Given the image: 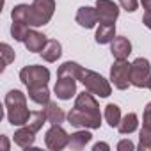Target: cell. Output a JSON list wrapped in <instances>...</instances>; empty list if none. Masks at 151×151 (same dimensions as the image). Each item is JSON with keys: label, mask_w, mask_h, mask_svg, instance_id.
<instances>
[{"label": "cell", "mask_w": 151, "mask_h": 151, "mask_svg": "<svg viewBox=\"0 0 151 151\" xmlns=\"http://www.w3.org/2000/svg\"><path fill=\"white\" fill-rule=\"evenodd\" d=\"M137 128H139V117H137L135 112H128L126 116H123V117H121V123H119V126H117L119 133H123V135H130V133H133Z\"/></svg>", "instance_id": "d6986e66"}, {"label": "cell", "mask_w": 151, "mask_h": 151, "mask_svg": "<svg viewBox=\"0 0 151 151\" xmlns=\"http://www.w3.org/2000/svg\"><path fill=\"white\" fill-rule=\"evenodd\" d=\"M2 144H4V149L7 151V149H9V142H7V137H6V135H2Z\"/></svg>", "instance_id": "d6a6232c"}, {"label": "cell", "mask_w": 151, "mask_h": 151, "mask_svg": "<svg viewBox=\"0 0 151 151\" xmlns=\"http://www.w3.org/2000/svg\"><path fill=\"white\" fill-rule=\"evenodd\" d=\"M130 69H132V64L126 59L124 60H116L112 64V68H110V82L114 84L116 89L124 91V89H128V86H132Z\"/></svg>", "instance_id": "52a82bcc"}, {"label": "cell", "mask_w": 151, "mask_h": 151, "mask_svg": "<svg viewBox=\"0 0 151 151\" xmlns=\"http://www.w3.org/2000/svg\"><path fill=\"white\" fill-rule=\"evenodd\" d=\"M29 7H30V6H27V4H18V6H14L13 11H11L13 22H23V23L29 25Z\"/></svg>", "instance_id": "d4e9b609"}, {"label": "cell", "mask_w": 151, "mask_h": 151, "mask_svg": "<svg viewBox=\"0 0 151 151\" xmlns=\"http://www.w3.org/2000/svg\"><path fill=\"white\" fill-rule=\"evenodd\" d=\"M105 119L110 128H117L121 123V109L116 103H109L105 107Z\"/></svg>", "instance_id": "7402d4cb"}, {"label": "cell", "mask_w": 151, "mask_h": 151, "mask_svg": "<svg viewBox=\"0 0 151 151\" xmlns=\"http://www.w3.org/2000/svg\"><path fill=\"white\" fill-rule=\"evenodd\" d=\"M142 7H144V16H142V23L151 30V0H140Z\"/></svg>", "instance_id": "83f0119b"}, {"label": "cell", "mask_w": 151, "mask_h": 151, "mask_svg": "<svg viewBox=\"0 0 151 151\" xmlns=\"http://www.w3.org/2000/svg\"><path fill=\"white\" fill-rule=\"evenodd\" d=\"M45 121H48L45 110H32V112H30V117H29V121H27V126L37 133V132L43 128Z\"/></svg>", "instance_id": "603a6c76"}, {"label": "cell", "mask_w": 151, "mask_h": 151, "mask_svg": "<svg viewBox=\"0 0 151 151\" xmlns=\"http://www.w3.org/2000/svg\"><path fill=\"white\" fill-rule=\"evenodd\" d=\"M147 89L151 91V77H149V82H147Z\"/></svg>", "instance_id": "836d02e7"}, {"label": "cell", "mask_w": 151, "mask_h": 151, "mask_svg": "<svg viewBox=\"0 0 151 151\" xmlns=\"http://www.w3.org/2000/svg\"><path fill=\"white\" fill-rule=\"evenodd\" d=\"M20 80L23 82V86L27 89L32 87H41V86H48L50 80V71L45 66H37V64H30L20 69Z\"/></svg>", "instance_id": "5b68a950"}, {"label": "cell", "mask_w": 151, "mask_h": 151, "mask_svg": "<svg viewBox=\"0 0 151 151\" xmlns=\"http://www.w3.org/2000/svg\"><path fill=\"white\" fill-rule=\"evenodd\" d=\"M110 52L114 55L116 60H124L128 59V55L132 53V43L128 37L124 36H116L114 41L110 43Z\"/></svg>", "instance_id": "8fae6325"}, {"label": "cell", "mask_w": 151, "mask_h": 151, "mask_svg": "<svg viewBox=\"0 0 151 151\" xmlns=\"http://www.w3.org/2000/svg\"><path fill=\"white\" fill-rule=\"evenodd\" d=\"M119 6L128 13H133L139 7V0H119Z\"/></svg>", "instance_id": "f1b7e54d"}, {"label": "cell", "mask_w": 151, "mask_h": 151, "mask_svg": "<svg viewBox=\"0 0 151 151\" xmlns=\"http://www.w3.org/2000/svg\"><path fill=\"white\" fill-rule=\"evenodd\" d=\"M91 139H93V135H91V132H89V128L86 130H78V132H75V133H71L69 135V144H68V147L69 149H75V151H80V149H84L89 142H91Z\"/></svg>", "instance_id": "9a60e30c"}, {"label": "cell", "mask_w": 151, "mask_h": 151, "mask_svg": "<svg viewBox=\"0 0 151 151\" xmlns=\"http://www.w3.org/2000/svg\"><path fill=\"white\" fill-rule=\"evenodd\" d=\"M149 77H151V64H149V60L144 59V57L135 59L132 62V69H130V82H132V86H135L139 89H144V87H147Z\"/></svg>", "instance_id": "8992f818"}, {"label": "cell", "mask_w": 151, "mask_h": 151, "mask_svg": "<svg viewBox=\"0 0 151 151\" xmlns=\"http://www.w3.org/2000/svg\"><path fill=\"white\" fill-rule=\"evenodd\" d=\"M82 66L78 62H73V60H66L59 66L57 69V75H71V77H75L77 80H80V75H82Z\"/></svg>", "instance_id": "44dd1931"}, {"label": "cell", "mask_w": 151, "mask_h": 151, "mask_svg": "<svg viewBox=\"0 0 151 151\" xmlns=\"http://www.w3.org/2000/svg\"><path fill=\"white\" fill-rule=\"evenodd\" d=\"M93 149H94V151H100V149H110V146L105 144V142H98V144L93 146Z\"/></svg>", "instance_id": "1f68e13d"}, {"label": "cell", "mask_w": 151, "mask_h": 151, "mask_svg": "<svg viewBox=\"0 0 151 151\" xmlns=\"http://www.w3.org/2000/svg\"><path fill=\"white\" fill-rule=\"evenodd\" d=\"M139 149L140 151H151V128L144 126L139 132Z\"/></svg>", "instance_id": "484cf974"}, {"label": "cell", "mask_w": 151, "mask_h": 151, "mask_svg": "<svg viewBox=\"0 0 151 151\" xmlns=\"http://www.w3.org/2000/svg\"><path fill=\"white\" fill-rule=\"evenodd\" d=\"M53 93L59 100H71L77 94V78L71 75H57V82L53 87Z\"/></svg>", "instance_id": "9c48e42d"}, {"label": "cell", "mask_w": 151, "mask_h": 151, "mask_svg": "<svg viewBox=\"0 0 151 151\" xmlns=\"http://www.w3.org/2000/svg\"><path fill=\"white\" fill-rule=\"evenodd\" d=\"M6 114H7V121L13 126H23L27 124L29 117H30V110L27 109V96L18 91V89H11L6 94Z\"/></svg>", "instance_id": "7a4b0ae2"}, {"label": "cell", "mask_w": 151, "mask_h": 151, "mask_svg": "<svg viewBox=\"0 0 151 151\" xmlns=\"http://www.w3.org/2000/svg\"><path fill=\"white\" fill-rule=\"evenodd\" d=\"M142 124H144V126H147V128H151V101H149V103L146 105V109H144Z\"/></svg>", "instance_id": "f546056e"}, {"label": "cell", "mask_w": 151, "mask_h": 151, "mask_svg": "<svg viewBox=\"0 0 151 151\" xmlns=\"http://www.w3.org/2000/svg\"><path fill=\"white\" fill-rule=\"evenodd\" d=\"M96 13L100 23H116L119 16V7L112 0H96Z\"/></svg>", "instance_id": "30bf717a"}, {"label": "cell", "mask_w": 151, "mask_h": 151, "mask_svg": "<svg viewBox=\"0 0 151 151\" xmlns=\"http://www.w3.org/2000/svg\"><path fill=\"white\" fill-rule=\"evenodd\" d=\"M0 53H2V71H4L14 60V50L7 43H2V45H0Z\"/></svg>", "instance_id": "4316f807"}, {"label": "cell", "mask_w": 151, "mask_h": 151, "mask_svg": "<svg viewBox=\"0 0 151 151\" xmlns=\"http://www.w3.org/2000/svg\"><path fill=\"white\" fill-rule=\"evenodd\" d=\"M30 25H27V23H23V22H13V25H11V36L16 39V41H25V37H27V34L30 32V29H29Z\"/></svg>", "instance_id": "cb8c5ba5"}, {"label": "cell", "mask_w": 151, "mask_h": 151, "mask_svg": "<svg viewBox=\"0 0 151 151\" xmlns=\"http://www.w3.org/2000/svg\"><path fill=\"white\" fill-rule=\"evenodd\" d=\"M80 82L84 84V87L87 91H91L93 94L100 96V98H107L110 96L112 93V87H110V82L101 77L100 73L93 71V69H82V75H80Z\"/></svg>", "instance_id": "277c9868"}, {"label": "cell", "mask_w": 151, "mask_h": 151, "mask_svg": "<svg viewBox=\"0 0 151 151\" xmlns=\"http://www.w3.org/2000/svg\"><path fill=\"white\" fill-rule=\"evenodd\" d=\"M43 110H45V114H46L48 123H52V124H60V123H64V119L68 117V116L64 114V110H62L55 101H48Z\"/></svg>", "instance_id": "ac0fdd59"}, {"label": "cell", "mask_w": 151, "mask_h": 151, "mask_svg": "<svg viewBox=\"0 0 151 151\" xmlns=\"http://www.w3.org/2000/svg\"><path fill=\"white\" fill-rule=\"evenodd\" d=\"M68 121L71 126L96 130L101 126V112L96 98L91 91H84L77 96L73 109L68 112Z\"/></svg>", "instance_id": "6da1fadb"}, {"label": "cell", "mask_w": 151, "mask_h": 151, "mask_svg": "<svg viewBox=\"0 0 151 151\" xmlns=\"http://www.w3.org/2000/svg\"><path fill=\"white\" fill-rule=\"evenodd\" d=\"M116 37V23H100V27L96 29V43L98 45H109L112 43Z\"/></svg>", "instance_id": "2e32d148"}, {"label": "cell", "mask_w": 151, "mask_h": 151, "mask_svg": "<svg viewBox=\"0 0 151 151\" xmlns=\"http://www.w3.org/2000/svg\"><path fill=\"white\" fill-rule=\"evenodd\" d=\"M46 43H48L46 36H45L43 32H37V30H30V32L27 34L25 41H23V45L27 46V50L32 52V53H41V50L45 48Z\"/></svg>", "instance_id": "4fadbf2b"}, {"label": "cell", "mask_w": 151, "mask_h": 151, "mask_svg": "<svg viewBox=\"0 0 151 151\" xmlns=\"http://www.w3.org/2000/svg\"><path fill=\"white\" fill-rule=\"evenodd\" d=\"M117 149L119 151H124V149H135V144L128 139V140H121L119 144H117Z\"/></svg>", "instance_id": "4dcf8cb0"}, {"label": "cell", "mask_w": 151, "mask_h": 151, "mask_svg": "<svg viewBox=\"0 0 151 151\" xmlns=\"http://www.w3.org/2000/svg\"><path fill=\"white\" fill-rule=\"evenodd\" d=\"M29 91V98L37 103V105H46L50 101V91H48V86H41V87H32V89H27Z\"/></svg>", "instance_id": "ffe728a7"}, {"label": "cell", "mask_w": 151, "mask_h": 151, "mask_svg": "<svg viewBox=\"0 0 151 151\" xmlns=\"http://www.w3.org/2000/svg\"><path fill=\"white\" fill-rule=\"evenodd\" d=\"M45 144L52 151H60L69 144V135L60 124H52L45 135Z\"/></svg>", "instance_id": "ba28073f"}, {"label": "cell", "mask_w": 151, "mask_h": 151, "mask_svg": "<svg viewBox=\"0 0 151 151\" xmlns=\"http://www.w3.org/2000/svg\"><path fill=\"white\" fill-rule=\"evenodd\" d=\"M62 55V46L57 39H48V43L45 45V48L41 50V57L46 62H55L57 59H60Z\"/></svg>", "instance_id": "e0dca14e"}, {"label": "cell", "mask_w": 151, "mask_h": 151, "mask_svg": "<svg viewBox=\"0 0 151 151\" xmlns=\"http://www.w3.org/2000/svg\"><path fill=\"white\" fill-rule=\"evenodd\" d=\"M13 140H14V144H16V146H20V147L27 149V147H30V146L34 144V140H36V132H34V130H30L27 124H23V126H20V128L14 132Z\"/></svg>", "instance_id": "5bb4252c"}, {"label": "cell", "mask_w": 151, "mask_h": 151, "mask_svg": "<svg viewBox=\"0 0 151 151\" xmlns=\"http://www.w3.org/2000/svg\"><path fill=\"white\" fill-rule=\"evenodd\" d=\"M77 23L84 29H93L96 27L98 23V13H96V7H89V6H84L77 11V16H75Z\"/></svg>", "instance_id": "7c38bea8"}, {"label": "cell", "mask_w": 151, "mask_h": 151, "mask_svg": "<svg viewBox=\"0 0 151 151\" xmlns=\"http://www.w3.org/2000/svg\"><path fill=\"white\" fill-rule=\"evenodd\" d=\"M55 13V0H34L29 7V25L43 27Z\"/></svg>", "instance_id": "3957f363"}]
</instances>
